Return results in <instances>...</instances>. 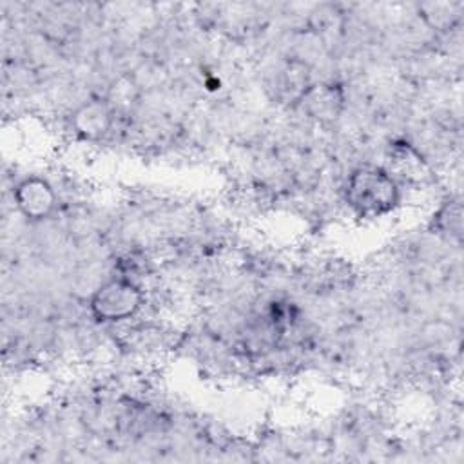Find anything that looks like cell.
<instances>
[{"label":"cell","instance_id":"277c9868","mask_svg":"<svg viewBox=\"0 0 464 464\" xmlns=\"http://www.w3.org/2000/svg\"><path fill=\"white\" fill-rule=\"evenodd\" d=\"M112 109L103 100H89L71 114V127L83 140H100L112 127Z\"/></svg>","mask_w":464,"mask_h":464},{"label":"cell","instance_id":"7a4b0ae2","mask_svg":"<svg viewBox=\"0 0 464 464\" xmlns=\"http://www.w3.org/2000/svg\"><path fill=\"white\" fill-rule=\"evenodd\" d=\"M145 304V294L138 283L127 277H111L102 283L89 299V312L98 323H123L138 315Z\"/></svg>","mask_w":464,"mask_h":464},{"label":"cell","instance_id":"6da1fadb","mask_svg":"<svg viewBox=\"0 0 464 464\" xmlns=\"http://www.w3.org/2000/svg\"><path fill=\"white\" fill-rule=\"evenodd\" d=\"M348 208L362 219H379L392 214L401 201V187L397 178L373 165H362L352 170L344 188Z\"/></svg>","mask_w":464,"mask_h":464},{"label":"cell","instance_id":"3957f363","mask_svg":"<svg viewBox=\"0 0 464 464\" xmlns=\"http://www.w3.org/2000/svg\"><path fill=\"white\" fill-rule=\"evenodd\" d=\"M14 207L27 221L40 223L51 218L58 207V196L53 185L40 176H27L13 190Z\"/></svg>","mask_w":464,"mask_h":464},{"label":"cell","instance_id":"5b68a950","mask_svg":"<svg viewBox=\"0 0 464 464\" xmlns=\"http://www.w3.org/2000/svg\"><path fill=\"white\" fill-rule=\"evenodd\" d=\"M306 111L315 118H335L343 105V94L335 85L321 83L303 92Z\"/></svg>","mask_w":464,"mask_h":464}]
</instances>
